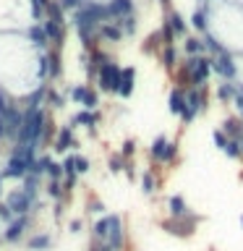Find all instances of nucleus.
Here are the masks:
<instances>
[{
  "mask_svg": "<svg viewBox=\"0 0 243 251\" xmlns=\"http://www.w3.org/2000/svg\"><path fill=\"white\" fill-rule=\"evenodd\" d=\"M45 131V113L42 110H29L26 115H24V123H21V131H19V139L21 144H29V141H39Z\"/></svg>",
  "mask_w": 243,
  "mask_h": 251,
  "instance_id": "1",
  "label": "nucleus"
},
{
  "mask_svg": "<svg viewBox=\"0 0 243 251\" xmlns=\"http://www.w3.org/2000/svg\"><path fill=\"white\" fill-rule=\"evenodd\" d=\"M201 223V215H194V212H188L186 217H170L162 223V230H168L170 235H178V238H188V235H194L196 225Z\"/></svg>",
  "mask_w": 243,
  "mask_h": 251,
  "instance_id": "2",
  "label": "nucleus"
},
{
  "mask_svg": "<svg viewBox=\"0 0 243 251\" xmlns=\"http://www.w3.org/2000/svg\"><path fill=\"white\" fill-rule=\"evenodd\" d=\"M207 110V94H204V89H188L186 92V107L183 113H180V118H183V123H191L199 113H204Z\"/></svg>",
  "mask_w": 243,
  "mask_h": 251,
  "instance_id": "3",
  "label": "nucleus"
},
{
  "mask_svg": "<svg viewBox=\"0 0 243 251\" xmlns=\"http://www.w3.org/2000/svg\"><path fill=\"white\" fill-rule=\"evenodd\" d=\"M149 154H152L154 162H172L178 157V144H172L165 136H157L152 141V147H149Z\"/></svg>",
  "mask_w": 243,
  "mask_h": 251,
  "instance_id": "4",
  "label": "nucleus"
},
{
  "mask_svg": "<svg viewBox=\"0 0 243 251\" xmlns=\"http://www.w3.org/2000/svg\"><path fill=\"white\" fill-rule=\"evenodd\" d=\"M212 71H215V74H219L225 81H235V76H238V66H235L233 52L227 50V52H222V55H217V58H212Z\"/></svg>",
  "mask_w": 243,
  "mask_h": 251,
  "instance_id": "5",
  "label": "nucleus"
},
{
  "mask_svg": "<svg viewBox=\"0 0 243 251\" xmlns=\"http://www.w3.org/2000/svg\"><path fill=\"white\" fill-rule=\"evenodd\" d=\"M105 243L113 251H121L125 246V230H123V223H121V217H118V215H110V227H107Z\"/></svg>",
  "mask_w": 243,
  "mask_h": 251,
  "instance_id": "6",
  "label": "nucleus"
},
{
  "mask_svg": "<svg viewBox=\"0 0 243 251\" xmlns=\"http://www.w3.org/2000/svg\"><path fill=\"white\" fill-rule=\"evenodd\" d=\"M118 84H121V68L115 63H105L99 68V86L102 92H118Z\"/></svg>",
  "mask_w": 243,
  "mask_h": 251,
  "instance_id": "7",
  "label": "nucleus"
},
{
  "mask_svg": "<svg viewBox=\"0 0 243 251\" xmlns=\"http://www.w3.org/2000/svg\"><path fill=\"white\" fill-rule=\"evenodd\" d=\"M209 74H212V58H201L196 60V68L191 71V76H188V81L194 84V89H201L204 84H207V78H209Z\"/></svg>",
  "mask_w": 243,
  "mask_h": 251,
  "instance_id": "8",
  "label": "nucleus"
},
{
  "mask_svg": "<svg viewBox=\"0 0 243 251\" xmlns=\"http://www.w3.org/2000/svg\"><path fill=\"white\" fill-rule=\"evenodd\" d=\"M31 201H34V199H29L24 191H13V194H8V204H5V207L13 212V217H24L29 212Z\"/></svg>",
  "mask_w": 243,
  "mask_h": 251,
  "instance_id": "9",
  "label": "nucleus"
},
{
  "mask_svg": "<svg viewBox=\"0 0 243 251\" xmlns=\"http://www.w3.org/2000/svg\"><path fill=\"white\" fill-rule=\"evenodd\" d=\"M26 217H13L11 223H8V227H5V233H3V241H8V243H13V241H19L21 235H24V230H26Z\"/></svg>",
  "mask_w": 243,
  "mask_h": 251,
  "instance_id": "10",
  "label": "nucleus"
},
{
  "mask_svg": "<svg viewBox=\"0 0 243 251\" xmlns=\"http://www.w3.org/2000/svg\"><path fill=\"white\" fill-rule=\"evenodd\" d=\"M219 131H222L227 139L241 141L243 139V121H241V118H235V115H230V118H225V121H222V128H219Z\"/></svg>",
  "mask_w": 243,
  "mask_h": 251,
  "instance_id": "11",
  "label": "nucleus"
},
{
  "mask_svg": "<svg viewBox=\"0 0 243 251\" xmlns=\"http://www.w3.org/2000/svg\"><path fill=\"white\" fill-rule=\"evenodd\" d=\"M133 81H136V71L123 68L121 71V84H118V94H121V97H131L133 94Z\"/></svg>",
  "mask_w": 243,
  "mask_h": 251,
  "instance_id": "12",
  "label": "nucleus"
},
{
  "mask_svg": "<svg viewBox=\"0 0 243 251\" xmlns=\"http://www.w3.org/2000/svg\"><path fill=\"white\" fill-rule=\"evenodd\" d=\"M29 173V165L21 160V157H16V154H11V160H8V168L3 170V176H8V178H21V176H26Z\"/></svg>",
  "mask_w": 243,
  "mask_h": 251,
  "instance_id": "13",
  "label": "nucleus"
},
{
  "mask_svg": "<svg viewBox=\"0 0 243 251\" xmlns=\"http://www.w3.org/2000/svg\"><path fill=\"white\" fill-rule=\"evenodd\" d=\"M107 13L118 16V19H125V16L133 13V0H110V3H107Z\"/></svg>",
  "mask_w": 243,
  "mask_h": 251,
  "instance_id": "14",
  "label": "nucleus"
},
{
  "mask_svg": "<svg viewBox=\"0 0 243 251\" xmlns=\"http://www.w3.org/2000/svg\"><path fill=\"white\" fill-rule=\"evenodd\" d=\"M3 121H5V133H8V136H19L21 123H24V115L19 113V110H13V107H11Z\"/></svg>",
  "mask_w": 243,
  "mask_h": 251,
  "instance_id": "15",
  "label": "nucleus"
},
{
  "mask_svg": "<svg viewBox=\"0 0 243 251\" xmlns=\"http://www.w3.org/2000/svg\"><path fill=\"white\" fill-rule=\"evenodd\" d=\"M168 107H170L172 115L183 113V107H186V92L183 89H172L170 92V100H168Z\"/></svg>",
  "mask_w": 243,
  "mask_h": 251,
  "instance_id": "16",
  "label": "nucleus"
},
{
  "mask_svg": "<svg viewBox=\"0 0 243 251\" xmlns=\"http://www.w3.org/2000/svg\"><path fill=\"white\" fill-rule=\"evenodd\" d=\"M168 207H170V217H186L188 212H191L183 196H170V199H168Z\"/></svg>",
  "mask_w": 243,
  "mask_h": 251,
  "instance_id": "17",
  "label": "nucleus"
},
{
  "mask_svg": "<svg viewBox=\"0 0 243 251\" xmlns=\"http://www.w3.org/2000/svg\"><path fill=\"white\" fill-rule=\"evenodd\" d=\"M235 94H238V84L235 81H225V84L217 86V100L219 102H230V100H235Z\"/></svg>",
  "mask_w": 243,
  "mask_h": 251,
  "instance_id": "18",
  "label": "nucleus"
},
{
  "mask_svg": "<svg viewBox=\"0 0 243 251\" xmlns=\"http://www.w3.org/2000/svg\"><path fill=\"white\" fill-rule=\"evenodd\" d=\"M201 45H204V52H212L217 58V55H222V52H227V47L225 45H219V39L217 37H212V34H204V39H201Z\"/></svg>",
  "mask_w": 243,
  "mask_h": 251,
  "instance_id": "19",
  "label": "nucleus"
},
{
  "mask_svg": "<svg viewBox=\"0 0 243 251\" xmlns=\"http://www.w3.org/2000/svg\"><path fill=\"white\" fill-rule=\"evenodd\" d=\"M50 246H52V238L47 233H39V235H31V238H29V249L31 251H45Z\"/></svg>",
  "mask_w": 243,
  "mask_h": 251,
  "instance_id": "20",
  "label": "nucleus"
},
{
  "mask_svg": "<svg viewBox=\"0 0 243 251\" xmlns=\"http://www.w3.org/2000/svg\"><path fill=\"white\" fill-rule=\"evenodd\" d=\"M45 39H52V42H63V29H60V24H55V21H47L45 26Z\"/></svg>",
  "mask_w": 243,
  "mask_h": 251,
  "instance_id": "21",
  "label": "nucleus"
},
{
  "mask_svg": "<svg viewBox=\"0 0 243 251\" xmlns=\"http://www.w3.org/2000/svg\"><path fill=\"white\" fill-rule=\"evenodd\" d=\"M168 24H170L172 34H186V19H183L178 11H172V13L168 16Z\"/></svg>",
  "mask_w": 243,
  "mask_h": 251,
  "instance_id": "22",
  "label": "nucleus"
},
{
  "mask_svg": "<svg viewBox=\"0 0 243 251\" xmlns=\"http://www.w3.org/2000/svg\"><path fill=\"white\" fill-rule=\"evenodd\" d=\"M186 52H188V58H199V55L204 52V45H201V39H196V37H186Z\"/></svg>",
  "mask_w": 243,
  "mask_h": 251,
  "instance_id": "23",
  "label": "nucleus"
},
{
  "mask_svg": "<svg viewBox=\"0 0 243 251\" xmlns=\"http://www.w3.org/2000/svg\"><path fill=\"white\" fill-rule=\"evenodd\" d=\"M107 227H110V215H107V217H102V220H97V225L92 227L94 238H97L99 243H105V238H107Z\"/></svg>",
  "mask_w": 243,
  "mask_h": 251,
  "instance_id": "24",
  "label": "nucleus"
},
{
  "mask_svg": "<svg viewBox=\"0 0 243 251\" xmlns=\"http://www.w3.org/2000/svg\"><path fill=\"white\" fill-rule=\"evenodd\" d=\"M191 26H194L196 31H204V34H207V11H204V8L194 11V16H191Z\"/></svg>",
  "mask_w": 243,
  "mask_h": 251,
  "instance_id": "25",
  "label": "nucleus"
},
{
  "mask_svg": "<svg viewBox=\"0 0 243 251\" xmlns=\"http://www.w3.org/2000/svg\"><path fill=\"white\" fill-rule=\"evenodd\" d=\"M71 144H73V133H71V128H63L58 141H55V149H58V152H66Z\"/></svg>",
  "mask_w": 243,
  "mask_h": 251,
  "instance_id": "26",
  "label": "nucleus"
},
{
  "mask_svg": "<svg viewBox=\"0 0 243 251\" xmlns=\"http://www.w3.org/2000/svg\"><path fill=\"white\" fill-rule=\"evenodd\" d=\"M222 152H225L227 157H233V160H241V157H243V152H241V141H235V139H227V144H225Z\"/></svg>",
  "mask_w": 243,
  "mask_h": 251,
  "instance_id": "27",
  "label": "nucleus"
},
{
  "mask_svg": "<svg viewBox=\"0 0 243 251\" xmlns=\"http://www.w3.org/2000/svg\"><path fill=\"white\" fill-rule=\"evenodd\" d=\"M154 188H157L154 176H152V173H144V176H141V191H144V194H154Z\"/></svg>",
  "mask_w": 243,
  "mask_h": 251,
  "instance_id": "28",
  "label": "nucleus"
},
{
  "mask_svg": "<svg viewBox=\"0 0 243 251\" xmlns=\"http://www.w3.org/2000/svg\"><path fill=\"white\" fill-rule=\"evenodd\" d=\"M60 168H63V173L68 176V180H73V178H76V157H66V162H63Z\"/></svg>",
  "mask_w": 243,
  "mask_h": 251,
  "instance_id": "29",
  "label": "nucleus"
},
{
  "mask_svg": "<svg viewBox=\"0 0 243 251\" xmlns=\"http://www.w3.org/2000/svg\"><path fill=\"white\" fill-rule=\"evenodd\" d=\"M123 31V34H133L136 31V19L133 16H125V19H121V26H118Z\"/></svg>",
  "mask_w": 243,
  "mask_h": 251,
  "instance_id": "30",
  "label": "nucleus"
},
{
  "mask_svg": "<svg viewBox=\"0 0 243 251\" xmlns=\"http://www.w3.org/2000/svg\"><path fill=\"white\" fill-rule=\"evenodd\" d=\"M76 123L86 126V128H94V123H97V115H94V113H78V115H76Z\"/></svg>",
  "mask_w": 243,
  "mask_h": 251,
  "instance_id": "31",
  "label": "nucleus"
},
{
  "mask_svg": "<svg viewBox=\"0 0 243 251\" xmlns=\"http://www.w3.org/2000/svg\"><path fill=\"white\" fill-rule=\"evenodd\" d=\"M162 63H165V68H175V50L172 47H165L162 50Z\"/></svg>",
  "mask_w": 243,
  "mask_h": 251,
  "instance_id": "32",
  "label": "nucleus"
},
{
  "mask_svg": "<svg viewBox=\"0 0 243 251\" xmlns=\"http://www.w3.org/2000/svg\"><path fill=\"white\" fill-rule=\"evenodd\" d=\"M102 34H105L107 39H121L123 31L118 29V26H110V24H102Z\"/></svg>",
  "mask_w": 243,
  "mask_h": 251,
  "instance_id": "33",
  "label": "nucleus"
},
{
  "mask_svg": "<svg viewBox=\"0 0 243 251\" xmlns=\"http://www.w3.org/2000/svg\"><path fill=\"white\" fill-rule=\"evenodd\" d=\"M29 37L34 39V45H39V47H42V45L47 42V39H45V31H42V26H31V29H29Z\"/></svg>",
  "mask_w": 243,
  "mask_h": 251,
  "instance_id": "34",
  "label": "nucleus"
},
{
  "mask_svg": "<svg viewBox=\"0 0 243 251\" xmlns=\"http://www.w3.org/2000/svg\"><path fill=\"white\" fill-rule=\"evenodd\" d=\"M42 5H50V0H31V13H34V19L42 16Z\"/></svg>",
  "mask_w": 243,
  "mask_h": 251,
  "instance_id": "35",
  "label": "nucleus"
},
{
  "mask_svg": "<svg viewBox=\"0 0 243 251\" xmlns=\"http://www.w3.org/2000/svg\"><path fill=\"white\" fill-rule=\"evenodd\" d=\"M45 173H50L52 178H60V173H63V168H60L58 162H52V160H50V162H47V168H45Z\"/></svg>",
  "mask_w": 243,
  "mask_h": 251,
  "instance_id": "36",
  "label": "nucleus"
},
{
  "mask_svg": "<svg viewBox=\"0 0 243 251\" xmlns=\"http://www.w3.org/2000/svg\"><path fill=\"white\" fill-rule=\"evenodd\" d=\"M123 168H125V162H123V157H121V154L110 160V170H113V173H121Z\"/></svg>",
  "mask_w": 243,
  "mask_h": 251,
  "instance_id": "37",
  "label": "nucleus"
},
{
  "mask_svg": "<svg viewBox=\"0 0 243 251\" xmlns=\"http://www.w3.org/2000/svg\"><path fill=\"white\" fill-rule=\"evenodd\" d=\"M133 152H136V141H133V139H128V141L123 144V152H121V157H131Z\"/></svg>",
  "mask_w": 243,
  "mask_h": 251,
  "instance_id": "38",
  "label": "nucleus"
},
{
  "mask_svg": "<svg viewBox=\"0 0 243 251\" xmlns=\"http://www.w3.org/2000/svg\"><path fill=\"white\" fill-rule=\"evenodd\" d=\"M81 102H84V107H86V110H92L94 105H97V94H94V92H86V97H84Z\"/></svg>",
  "mask_w": 243,
  "mask_h": 251,
  "instance_id": "39",
  "label": "nucleus"
},
{
  "mask_svg": "<svg viewBox=\"0 0 243 251\" xmlns=\"http://www.w3.org/2000/svg\"><path fill=\"white\" fill-rule=\"evenodd\" d=\"M47 194H50L52 199H60L63 188H60V183H58V180H52V183H50V188H47Z\"/></svg>",
  "mask_w": 243,
  "mask_h": 251,
  "instance_id": "40",
  "label": "nucleus"
},
{
  "mask_svg": "<svg viewBox=\"0 0 243 251\" xmlns=\"http://www.w3.org/2000/svg\"><path fill=\"white\" fill-rule=\"evenodd\" d=\"M212 139H215V144H217L219 149H225V144H227V136H225L222 131H215V133H212Z\"/></svg>",
  "mask_w": 243,
  "mask_h": 251,
  "instance_id": "41",
  "label": "nucleus"
},
{
  "mask_svg": "<svg viewBox=\"0 0 243 251\" xmlns=\"http://www.w3.org/2000/svg\"><path fill=\"white\" fill-rule=\"evenodd\" d=\"M47 63H50V76H58V71H60V68H58V55L52 52L50 58H47Z\"/></svg>",
  "mask_w": 243,
  "mask_h": 251,
  "instance_id": "42",
  "label": "nucleus"
},
{
  "mask_svg": "<svg viewBox=\"0 0 243 251\" xmlns=\"http://www.w3.org/2000/svg\"><path fill=\"white\" fill-rule=\"evenodd\" d=\"M89 170V160L86 157H76V173H86Z\"/></svg>",
  "mask_w": 243,
  "mask_h": 251,
  "instance_id": "43",
  "label": "nucleus"
},
{
  "mask_svg": "<svg viewBox=\"0 0 243 251\" xmlns=\"http://www.w3.org/2000/svg\"><path fill=\"white\" fill-rule=\"evenodd\" d=\"M71 97H73L76 102H81V100L86 97V86H76V89L71 92Z\"/></svg>",
  "mask_w": 243,
  "mask_h": 251,
  "instance_id": "44",
  "label": "nucleus"
},
{
  "mask_svg": "<svg viewBox=\"0 0 243 251\" xmlns=\"http://www.w3.org/2000/svg\"><path fill=\"white\" fill-rule=\"evenodd\" d=\"M0 220H3V223H11V220H13V212L8 209V207H0Z\"/></svg>",
  "mask_w": 243,
  "mask_h": 251,
  "instance_id": "45",
  "label": "nucleus"
},
{
  "mask_svg": "<svg viewBox=\"0 0 243 251\" xmlns=\"http://www.w3.org/2000/svg\"><path fill=\"white\" fill-rule=\"evenodd\" d=\"M8 110H11V105H8V100L3 97V92H0V115L5 118V115H8Z\"/></svg>",
  "mask_w": 243,
  "mask_h": 251,
  "instance_id": "46",
  "label": "nucleus"
},
{
  "mask_svg": "<svg viewBox=\"0 0 243 251\" xmlns=\"http://www.w3.org/2000/svg\"><path fill=\"white\" fill-rule=\"evenodd\" d=\"M78 3H81V0H63V3H60V11H63V8H76Z\"/></svg>",
  "mask_w": 243,
  "mask_h": 251,
  "instance_id": "47",
  "label": "nucleus"
},
{
  "mask_svg": "<svg viewBox=\"0 0 243 251\" xmlns=\"http://www.w3.org/2000/svg\"><path fill=\"white\" fill-rule=\"evenodd\" d=\"M92 212H105V204H102V201H92Z\"/></svg>",
  "mask_w": 243,
  "mask_h": 251,
  "instance_id": "48",
  "label": "nucleus"
},
{
  "mask_svg": "<svg viewBox=\"0 0 243 251\" xmlns=\"http://www.w3.org/2000/svg\"><path fill=\"white\" fill-rule=\"evenodd\" d=\"M81 230V220H73V223H71V233H78Z\"/></svg>",
  "mask_w": 243,
  "mask_h": 251,
  "instance_id": "49",
  "label": "nucleus"
},
{
  "mask_svg": "<svg viewBox=\"0 0 243 251\" xmlns=\"http://www.w3.org/2000/svg\"><path fill=\"white\" fill-rule=\"evenodd\" d=\"M0 136H5V121H3V115H0Z\"/></svg>",
  "mask_w": 243,
  "mask_h": 251,
  "instance_id": "50",
  "label": "nucleus"
},
{
  "mask_svg": "<svg viewBox=\"0 0 243 251\" xmlns=\"http://www.w3.org/2000/svg\"><path fill=\"white\" fill-rule=\"evenodd\" d=\"M238 94H241V97H243V84H238Z\"/></svg>",
  "mask_w": 243,
  "mask_h": 251,
  "instance_id": "51",
  "label": "nucleus"
},
{
  "mask_svg": "<svg viewBox=\"0 0 243 251\" xmlns=\"http://www.w3.org/2000/svg\"><path fill=\"white\" fill-rule=\"evenodd\" d=\"M241 225H243V215H241Z\"/></svg>",
  "mask_w": 243,
  "mask_h": 251,
  "instance_id": "52",
  "label": "nucleus"
},
{
  "mask_svg": "<svg viewBox=\"0 0 243 251\" xmlns=\"http://www.w3.org/2000/svg\"><path fill=\"white\" fill-rule=\"evenodd\" d=\"M241 180H243V173H241Z\"/></svg>",
  "mask_w": 243,
  "mask_h": 251,
  "instance_id": "53",
  "label": "nucleus"
},
{
  "mask_svg": "<svg viewBox=\"0 0 243 251\" xmlns=\"http://www.w3.org/2000/svg\"><path fill=\"white\" fill-rule=\"evenodd\" d=\"M162 3H168V0H162Z\"/></svg>",
  "mask_w": 243,
  "mask_h": 251,
  "instance_id": "54",
  "label": "nucleus"
}]
</instances>
